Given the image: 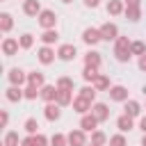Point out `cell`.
Masks as SVG:
<instances>
[{
  "mask_svg": "<svg viewBox=\"0 0 146 146\" xmlns=\"http://www.w3.org/2000/svg\"><path fill=\"white\" fill-rule=\"evenodd\" d=\"M130 46H132V41H130L128 36H119V39L114 41V57H116V62H121V64L130 62V57H132Z\"/></svg>",
  "mask_w": 146,
  "mask_h": 146,
  "instance_id": "6da1fadb",
  "label": "cell"
},
{
  "mask_svg": "<svg viewBox=\"0 0 146 146\" xmlns=\"http://www.w3.org/2000/svg\"><path fill=\"white\" fill-rule=\"evenodd\" d=\"M36 21H39V25H41L43 30H55V25H57V14H55L52 9H43V11L36 16Z\"/></svg>",
  "mask_w": 146,
  "mask_h": 146,
  "instance_id": "7a4b0ae2",
  "label": "cell"
},
{
  "mask_svg": "<svg viewBox=\"0 0 146 146\" xmlns=\"http://www.w3.org/2000/svg\"><path fill=\"white\" fill-rule=\"evenodd\" d=\"M98 30H100L103 41H116V39H119V27H116L114 23H105V25H100Z\"/></svg>",
  "mask_w": 146,
  "mask_h": 146,
  "instance_id": "3957f363",
  "label": "cell"
},
{
  "mask_svg": "<svg viewBox=\"0 0 146 146\" xmlns=\"http://www.w3.org/2000/svg\"><path fill=\"white\" fill-rule=\"evenodd\" d=\"M75 55H78V50H75L73 43H62V46L57 48V57H59L62 62H71V59H75Z\"/></svg>",
  "mask_w": 146,
  "mask_h": 146,
  "instance_id": "277c9868",
  "label": "cell"
},
{
  "mask_svg": "<svg viewBox=\"0 0 146 146\" xmlns=\"http://www.w3.org/2000/svg\"><path fill=\"white\" fill-rule=\"evenodd\" d=\"M2 55H7V57H11V55H16L18 52V48H21V43H18V39H14V36H7V39H2Z\"/></svg>",
  "mask_w": 146,
  "mask_h": 146,
  "instance_id": "5b68a950",
  "label": "cell"
},
{
  "mask_svg": "<svg viewBox=\"0 0 146 146\" xmlns=\"http://www.w3.org/2000/svg\"><path fill=\"white\" fill-rule=\"evenodd\" d=\"M55 57H57V52H55L50 46H41V48L36 50V59H39L41 64H52Z\"/></svg>",
  "mask_w": 146,
  "mask_h": 146,
  "instance_id": "8992f818",
  "label": "cell"
},
{
  "mask_svg": "<svg viewBox=\"0 0 146 146\" xmlns=\"http://www.w3.org/2000/svg\"><path fill=\"white\" fill-rule=\"evenodd\" d=\"M107 94H110V98L116 100V103H125V100H128V89H125L123 84H112Z\"/></svg>",
  "mask_w": 146,
  "mask_h": 146,
  "instance_id": "52a82bcc",
  "label": "cell"
},
{
  "mask_svg": "<svg viewBox=\"0 0 146 146\" xmlns=\"http://www.w3.org/2000/svg\"><path fill=\"white\" fill-rule=\"evenodd\" d=\"M91 100H87V98H82V96H75L73 98V110L80 114V116H84V114H89L91 112Z\"/></svg>",
  "mask_w": 146,
  "mask_h": 146,
  "instance_id": "ba28073f",
  "label": "cell"
},
{
  "mask_svg": "<svg viewBox=\"0 0 146 146\" xmlns=\"http://www.w3.org/2000/svg\"><path fill=\"white\" fill-rule=\"evenodd\" d=\"M82 41H84L87 46H96L98 41H103L100 30H96V27H87V30L82 32Z\"/></svg>",
  "mask_w": 146,
  "mask_h": 146,
  "instance_id": "9c48e42d",
  "label": "cell"
},
{
  "mask_svg": "<svg viewBox=\"0 0 146 146\" xmlns=\"http://www.w3.org/2000/svg\"><path fill=\"white\" fill-rule=\"evenodd\" d=\"M57 96H59L57 84H46V87H41V98H43L46 103H57Z\"/></svg>",
  "mask_w": 146,
  "mask_h": 146,
  "instance_id": "30bf717a",
  "label": "cell"
},
{
  "mask_svg": "<svg viewBox=\"0 0 146 146\" xmlns=\"http://www.w3.org/2000/svg\"><path fill=\"white\" fill-rule=\"evenodd\" d=\"M43 116H46L48 121H59V116H62V107H59L57 103H46V107H43Z\"/></svg>",
  "mask_w": 146,
  "mask_h": 146,
  "instance_id": "8fae6325",
  "label": "cell"
},
{
  "mask_svg": "<svg viewBox=\"0 0 146 146\" xmlns=\"http://www.w3.org/2000/svg\"><path fill=\"white\" fill-rule=\"evenodd\" d=\"M91 114L103 123V121H107V119H110V107H107L105 103H94V105H91Z\"/></svg>",
  "mask_w": 146,
  "mask_h": 146,
  "instance_id": "7c38bea8",
  "label": "cell"
},
{
  "mask_svg": "<svg viewBox=\"0 0 146 146\" xmlns=\"http://www.w3.org/2000/svg\"><path fill=\"white\" fill-rule=\"evenodd\" d=\"M98 123H100V121H98V119L89 112V114H84V116L80 119V130H84V132H94Z\"/></svg>",
  "mask_w": 146,
  "mask_h": 146,
  "instance_id": "4fadbf2b",
  "label": "cell"
},
{
  "mask_svg": "<svg viewBox=\"0 0 146 146\" xmlns=\"http://www.w3.org/2000/svg\"><path fill=\"white\" fill-rule=\"evenodd\" d=\"M68 139V146H87V137H84V130H71L66 135Z\"/></svg>",
  "mask_w": 146,
  "mask_h": 146,
  "instance_id": "5bb4252c",
  "label": "cell"
},
{
  "mask_svg": "<svg viewBox=\"0 0 146 146\" xmlns=\"http://www.w3.org/2000/svg\"><path fill=\"white\" fill-rule=\"evenodd\" d=\"M7 78H9L11 87H21V84L27 80V73H25V71H21V68H11V71L7 73Z\"/></svg>",
  "mask_w": 146,
  "mask_h": 146,
  "instance_id": "9a60e30c",
  "label": "cell"
},
{
  "mask_svg": "<svg viewBox=\"0 0 146 146\" xmlns=\"http://www.w3.org/2000/svg\"><path fill=\"white\" fill-rule=\"evenodd\" d=\"M5 98H7L9 103H21V100L25 98V91H23L21 87H9V89L5 91Z\"/></svg>",
  "mask_w": 146,
  "mask_h": 146,
  "instance_id": "2e32d148",
  "label": "cell"
},
{
  "mask_svg": "<svg viewBox=\"0 0 146 146\" xmlns=\"http://www.w3.org/2000/svg\"><path fill=\"white\" fill-rule=\"evenodd\" d=\"M23 11H25L27 16H39L43 9H41V2H39V0H25V2H23Z\"/></svg>",
  "mask_w": 146,
  "mask_h": 146,
  "instance_id": "e0dca14e",
  "label": "cell"
},
{
  "mask_svg": "<svg viewBox=\"0 0 146 146\" xmlns=\"http://www.w3.org/2000/svg\"><path fill=\"white\" fill-rule=\"evenodd\" d=\"M100 64H103V57H100V52H96V50H89V52L84 55V66L100 68Z\"/></svg>",
  "mask_w": 146,
  "mask_h": 146,
  "instance_id": "ac0fdd59",
  "label": "cell"
},
{
  "mask_svg": "<svg viewBox=\"0 0 146 146\" xmlns=\"http://www.w3.org/2000/svg\"><path fill=\"white\" fill-rule=\"evenodd\" d=\"M27 84H34V87H46V75L41 73V71H32V73H27Z\"/></svg>",
  "mask_w": 146,
  "mask_h": 146,
  "instance_id": "d6986e66",
  "label": "cell"
},
{
  "mask_svg": "<svg viewBox=\"0 0 146 146\" xmlns=\"http://www.w3.org/2000/svg\"><path fill=\"white\" fill-rule=\"evenodd\" d=\"M123 11H125L123 0H110V2H107V14H110V16H119V14H123Z\"/></svg>",
  "mask_w": 146,
  "mask_h": 146,
  "instance_id": "ffe728a7",
  "label": "cell"
},
{
  "mask_svg": "<svg viewBox=\"0 0 146 146\" xmlns=\"http://www.w3.org/2000/svg\"><path fill=\"white\" fill-rule=\"evenodd\" d=\"M123 110H125L123 114H128V116H132V119H135V116H139L141 105H139L137 100H130V98H128V100H125V105H123Z\"/></svg>",
  "mask_w": 146,
  "mask_h": 146,
  "instance_id": "44dd1931",
  "label": "cell"
},
{
  "mask_svg": "<svg viewBox=\"0 0 146 146\" xmlns=\"http://www.w3.org/2000/svg\"><path fill=\"white\" fill-rule=\"evenodd\" d=\"M132 116H128V114H121L119 119H116V128L121 130V132H130L132 130Z\"/></svg>",
  "mask_w": 146,
  "mask_h": 146,
  "instance_id": "7402d4cb",
  "label": "cell"
},
{
  "mask_svg": "<svg viewBox=\"0 0 146 146\" xmlns=\"http://www.w3.org/2000/svg\"><path fill=\"white\" fill-rule=\"evenodd\" d=\"M39 39L43 41V46H52V43H57L59 34H57V30H43V34H41Z\"/></svg>",
  "mask_w": 146,
  "mask_h": 146,
  "instance_id": "603a6c76",
  "label": "cell"
},
{
  "mask_svg": "<svg viewBox=\"0 0 146 146\" xmlns=\"http://www.w3.org/2000/svg\"><path fill=\"white\" fill-rule=\"evenodd\" d=\"M110 87H112V84H110V78L103 75V73L94 80V89H96V91H110Z\"/></svg>",
  "mask_w": 146,
  "mask_h": 146,
  "instance_id": "cb8c5ba5",
  "label": "cell"
},
{
  "mask_svg": "<svg viewBox=\"0 0 146 146\" xmlns=\"http://www.w3.org/2000/svg\"><path fill=\"white\" fill-rule=\"evenodd\" d=\"M11 25H14V21H11V14H7V11H2L0 14V32H9L11 30Z\"/></svg>",
  "mask_w": 146,
  "mask_h": 146,
  "instance_id": "d4e9b609",
  "label": "cell"
},
{
  "mask_svg": "<svg viewBox=\"0 0 146 146\" xmlns=\"http://www.w3.org/2000/svg\"><path fill=\"white\" fill-rule=\"evenodd\" d=\"M98 75H100V73H98V68H94V66H84V68H82V80H84V82H91V84H94V80H96Z\"/></svg>",
  "mask_w": 146,
  "mask_h": 146,
  "instance_id": "484cf974",
  "label": "cell"
},
{
  "mask_svg": "<svg viewBox=\"0 0 146 146\" xmlns=\"http://www.w3.org/2000/svg\"><path fill=\"white\" fill-rule=\"evenodd\" d=\"M125 18L128 21H132V23H137L139 18H141V7H125Z\"/></svg>",
  "mask_w": 146,
  "mask_h": 146,
  "instance_id": "4316f807",
  "label": "cell"
},
{
  "mask_svg": "<svg viewBox=\"0 0 146 146\" xmlns=\"http://www.w3.org/2000/svg\"><path fill=\"white\" fill-rule=\"evenodd\" d=\"M57 89H59V91H73V80H71L68 75L57 78Z\"/></svg>",
  "mask_w": 146,
  "mask_h": 146,
  "instance_id": "83f0119b",
  "label": "cell"
},
{
  "mask_svg": "<svg viewBox=\"0 0 146 146\" xmlns=\"http://www.w3.org/2000/svg\"><path fill=\"white\" fill-rule=\"evenodd\" d=\"M57 105H59V107L73 105V91H59V96H57Z\"/></svg>",
  "mask_w": 146,
  "mask_h": 146,
  "instance_id": "f1b7e54d",
  "label": "cell"
},
{
  "mask_svg": "<svg viewBox=\"0 0 146 146\" xmlns=\"http://www.w3.org/2000/svg\"><path fill=\"white\" fill-rule=\"evenodd\" d=\"M91 144H96V146H105V144H107V135H105L103 130H94V132H91Z\"/></svg>",
  "mask_w": 146,
  "mask_h": 146,
  "instance_id": "f546056e",
  "label": "cell"
},
{
  "mask_svg": "<svg viewBox=\"0 0 146 146\" xmlns=\"http://www.w3.org/2000/svg\"><path fill=\"white\" fill-rule=\"evenodd\" d=\"M18 43H21V48H23V50H30V48L34 46V36H32L30 32H25V34H21Z\"/></svg>",
  "mask_w": 146,
  "mask_h": 146,
  "instance_id": "4dcf8cb0",
  "label": "cell"
},
{
  "mask_svg": "<svg viewBox=\"0 0 146 146\" xmlns=\"http://www.w3.org/2000/svg\"><path fill=\"white\" fill-rule=\"evenodd\" d=\"M23 91H25V98H27V100L41 98V89H39V87H34V84H27V87H25Z\"/></svg>",
  "mask_w": 146,
  "mask_h": 146,
  "instance_id": "1f68e13d",
  "label": "cell"
},
{
  "mask_svg": "<svg viewBox=\"0 0 146 146\" xmlns=\"http://www.w3.org/2000/svg\"><path fill=\"white\" fill-rule=\"evenodd\" d=\"M23 128H25V132H27V135H36V128H39V123H36V119H34V116H30V119H25Z\"/></svg>",
  "mask_w": 146,
  "mask_h": 146,
  "instance_id": "d6a6232c",
  "label": "cell"
},
{
  "mask_svg": "<svg viewBox=\"0 0 146 146\" xmlns=\"http://www.w3.org/2000/svg\"><path fill=\"white\" fill-rule=\"evenodd\" d=\"M50 146H68V139H66V135H62V132H55V135L50 137Z\"/></svg>",
  "mask_w": 146,
  "mask_h": 146,
  "instance_id": "836d02e7",
  "label": "cell"
},
{
  "mask_svg": "<svg viewBox=\"0 0 146 146\" xmlns=\"http://www.w3.org/2000/svg\"><path fill=\"white\" fill-rule=\"evenodd\" d=\"M130 50H132V55L141 57V55H146V43H144V41H132Z\"/></svg>",
  "mask_w": 146,
  "mask_h": 146,
  "instance_id": "e575fe53",
  "label": "cell"
},
{
  "mask_svg": "<svg viewBox=\"0 0 146 146\" xmlns=\"http://www.w3.org/2000/svg\"><path fill=\"white\" fill-rule=\"evenodd\" d=\"M78 96H82V98H87V100L94 103V100H96V89H94V84H91V87H82Z\"/></svg>",
  "mask_w": 146,
  "mask_h": 146,
  "instance_id": "d590c367",
  "label": "cell"
},
{
  "mask_svg": "<svg viewBox=\"0 0 146 146\" xmlns=\"http://www.w3.org/2000/svg\"><path fill=\"white\" fill-rule=\"evenodd\" d=\"M2 144H5V146H18V144H21V141H18V132H7Z\"/></svg>",
  "mask_w": 146,
  "mask_h": 146,
  "instance_id": "8d00e7d4",
  "label": "cell"
},
{
  "mask_svg": "<svg viewBox=\"0 0 146 146\" xmlns=\"http://www.w3.org/2000/svg\"><path fill=\"white\" fill-rule=\"evenodd\" d=\"M110 146H128V139L123 135H114V137H110Z\"/></svg>",
  "mask_w": 146,
  "mask_h": 146,
  "instance_id": "74e56055",
  "label": "cell"
},
{
  "mask_svg": "<svg viewBox=\"0 0 146 146\" xmlns=\"http://www.w3.org/2000/svg\"><path fill=\"white\" fill-rule=\"evenodd\" d=\"M34 146H48V137L41 135V132H36L34 135Z\"/></svg>",
  "mask_w": 146,
  "mask_h": 146,
  "instance_id": "f35d334b",
  "label": "cell"
},
{
  "mask_svg": "<svg viewBox=\"0 0 146 146\" xmlns=\"http://www.w3.org/2000/svg\"><path fill=\"white\" fill-rule=\"evenodd\" d=\"M21 146H34V135H27L25 139H21Z\"/></svg>",
  "mask_w": 146,
  "mask_h": 146,
  "instance_id": "ab89813d",
  "label": "cell"
},
{
  "mask_svg": "<svg viewBox=\"0 0 146 146\" xmlns=\"http://www.w3.org/2000/svg\"><path fill=\"white\" fill-rule=\"evenodd\" d=\"M100 5V0H84V7H89V9H96Z\"/></svg>",
  "mask_w": 146,
  "mask_h": 146,
  "instance_id": "60d3db41",
  "label": "cell"
},
{
  "mask_svg": "<svg viewBox=\"0 0 146 146\" xmlns=\"http://www.w3.org/2000/svg\"><path fill=\"white\" fill-rule=\"evenodd\" d=\"M0 121H2V125H7V123H9V114H7V110H2V112H0Z\"/></svg>",
  "mask_w": 146,
  "mask_h": 146,
  "instance_id": "b9f144b4",
  "label": "cell"
},
{
  "mask_svg": "<svg viewBox=\"0 0 146 146\" xmlns=\"http://www.w3.org/2000/svg\"><path fill=\"white\" fill-rule=\"evenodd\" d=\"M139 2H141V0H123L125 7H139Z\"/></svg>",
  "mask_w": 146,
  "mask_h": 146,
  "instance_id": "7bdbcfd3",
  "label": "cell"
},
{
  "mask_svg": "<svg viewBox=\"0 0 146 146\" xmlns=\"http://www.w3.org/2000/svg\"><path fill=\"white\" fill-rule=\"evenodd\" d=\"M139 68H141V71H146V55H141V57H139Z\"/></svg>",
  "mask_w": 146,
  "mask_h": 146,
  "instance_id": "ee69618b",
  "label": "cell"
},
{
  "mask_svg": "<svg viewBox=\"0 0 146 146\" xmlns=\"http://www.w3.org/2000/svg\"><path fill=\"white\" fill-rule=\"evenodd\" d=\"M139 128H141V132L146 135V116H141V119H139Z\"/></svg>",
  "mask_w": 146,
  "mask_h": 146,
  "instance_id": "f6af8a7d",
  "label": "cell"
},
{
  "mask_svg": "<svg viewBox=\"0 0 146 146\" xmlns=\"http://www.w3.org/2000/svg\"><path fill=\"white\" fill-rule=\"evenodd\" d=\"M141 146H146V135H144V137H141Z\"/></svg>",
  "mask_w": 146,
  "mask_h": 146,
  "instance_id": "bcb514c9",
  "label": "cell"
},
{
  "mask_svg": "<svg viewBox=\"0 0 146 146\" xmlns=\"http://www.w3.org/2000/svg\"><path fill=\"white\" fill-rule=\"evenodd\" d=\"M62 2H64V5H68V2H71V0H62Z\"/></svg>",
  "mask_w": 146,
  "mask_h": 146,
  "instance_id": "7dc6e473",
  "label": "cell"
},
{
  "mask_svg": "<svg viewBox=\"0 0 146 146\" xmlns=\"http://www.w3.org/2000/svg\"><path fill=\"white\" fill-rule=\"evenodd\" d=\"M141 91H144V96H146V84H144V89H141Z\"/></svg>",
  "mask_w": 146,
  "mask_h": 146,
  "instance_id": "c3c4849f",
  "label": "cell"
},
{
  "mask_svg": "<svg viewBox=\"0 0 146 146\" xmlns=\"http://www.w3.org/2000/svg\"><path fill=\"white\" fill-rule=\"evenodd\" d=\"M87 146H96V144H87Z\"/></svg>",
  "mask_w": 146,
  "mask_h": 146,
  "instance_id": "681fc988",
  "label": "cell"
},
{
  "mask_svg": "<svg viewBox=\"0 0 146 146\" xmlns=\"http://www.w3.org/2000/svg\"><path fill=\"white\" fill-rule=\"evenodd\" d=\"M23 2H25V0H23Z\"/></svg>",
  "mask_w": 146,
  "mask_h": 146,
  "instance_id": "f907efd6",
  "label": "cell"
}]
</instances>
